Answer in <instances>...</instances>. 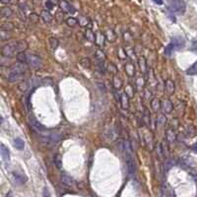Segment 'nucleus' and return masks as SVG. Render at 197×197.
Returning a JSON list of instances; mask_svg holds the SVG:
<instances>
[{"label": "nucleus", "instance_id": "1", "mask_svg": "<svg viewBox=\"0 0 197 197\" xmlns=\"http://www.w3.org/2000/svg\"><path fill=\"white\" fill-rule=\"evenodd\" d=\"M28 47V43L25 41H17L9 42L2 47V55L5 57H14L19 52H24Z\"/></svg>", "mask_w": 197, "mask_h": 197}, {"label": "nucleus", "instance_id": "2", "mask_svg": "<svg viewBox=\"0 0 197 197\" xmlns=\"http://www.w3.org/2000/svg\"><path fill=\"white\" fill-rule=\"evenodd\" d=\"M27 68L25 66L24 63H15L13 64L12 66L9 68V72H8V76H7V80L11 83H15V82H19L23 78L25 72H26Z\"/></svg>", "mask_w": 197, "mask_h": 197}, {"label": "nucleus", "instance_id": "3", "mask_svg": "<svg viewBox=\"0 0 197 197\" xmlns=\"http://www.w3.org/2000/svg\"><path fill=\"white\" fill-rule=\"evenodd\" d=\"M169 9L176 14H183L186 5L183 0H169Z\"/></svg>", "mask_w": 197, "mask_h": 197}, {"label": "nucleus", "instance_id": "4", "mask_svg": "<svg viewBox=\"0 0 197 197\" xmlns=\"http://www.w3.org/2000/svg\"><path fill=\"white\" fill-rule=\"evenodd\" d=\"M42 63L41 58L36 54H27V64L33 69L39 68Z\"/></svg>", "mask_w": 197, "mask_h": 197}, {"label": "nucleus", "instance_id": "5", "mask_svg": "<svg viewBox=\"0 0 197 197\" xmlns=\"http://www.w3.org/2000/svg\"><path fill=\"white\" fill-rule=\"evenodd\" d=\"M126 157V166H127V172L129 177H134L135 174V164L132 154H125Z\"/></svg>", "mask_w": 197, "mask_h": 197}, {"label": "nucleus", "instance_id": "6", "mask_svg": "<svg viewBox=\"0 0 197 197\" xmlns=\"http://www.w3.org/2000/svg\"><path fill=\"white\" fill-rule=\"evenodd\" d=\"M59 8L62 12H65V13H74L75 12V9L73 8V7L70 5V3L67 1V0H59Z\"/></svg>", "mask_w": 197, "mask_h": 197}, {"label": "nucleus", "instance_id": "7", "mask_svg": "<svg viewBox=\"0 0 197 197\" xmlns=\"http://www.w3.org/2000/svg\"><path fill=\"white\" fill-rule=\"evenodd\" d=\"M13 178H14V181H15L16 184L22 185L24 184L27 181V178L24 174V172H13Z\"/></svg>", "mask_w": 197, "mask_h": 197}, {"label": "nucleus", "instance_id": "8", "mask_svg": "<svg viewBox=\"0 0 197 197\" xmlns=\"http://www.w3.org/2000/svg\"><path fill=\"white\" fill-rule=\"evenodd\" d=\"M172 104L169 99H164L161 101V108L164 113H171L172 111Z\"/></svg>", "mask_w": 197, "mask_h": 197}, {"label": "nucleus", "instance_id": "9", "mask_svg": "<svg viewBox=\"0 0 197 197\" xmlns=\"http://www.w3.org/2000/svg\"><path fill=\"white\" fill-rule=\"evenodd\" d=\"M161 191H162V196H174L176 195L172 186L169 183H167V182H164V183L162 184Z\"/></svg>", "mask_w": 197, "mask_h": 197}, {"label": "nucleus", "instance_id": "10", "mask_svg": "<svg viewBox=\"0 0 197 197\" xmlns=\"http://www.w3.org/2000/svg\"><path fill=\"white\" fill-rule=\"evenodd\" d=\"M106 36L104 33H101L100 31L95 33V42L97 43V46H99L100 47L105 46V41H106Z\"/></svg>", "mask_w": 197, "mask_h": 197}, {"label": "nucleus", "instance_id": "11", "mask_svg": "<svg viewBox=\"0 0 197 197\" xmlns=\"http://www.w3.org/2000/svg\"><path fill=\"white\" fill-rule=\"evenodd\" d=\"M0 153H1V157L5 163H8L10 161V151L6 147L4 144L0 145Z\"/></svg>", "mask_w": 197, "mask_h": 197}, {"label": "nucleus", "instance_id": "12", "mask_svg": "<svg viewBox=\"0 0 197 197\" xmlns=\"http://www.w3.org/2000/svg\"><path fill=\"white\" fill-rule=\"evenodd\" d=\"M171 42L173 43V46L176 47V49L182 48L185 46V41L183 40V38H181V36H174V38L172 39Z\"/></svg>", "mask_w": 197, "mask_h": 197}, {"label": "nucleus", "instance_id": "13", "mask_svg": "<svg viewBox=\"0 0 197 197\" xmlns=\"http://www.w3.org/2000/svg\"><path fill=\"white\" fill-rule=\"evenodd\" d=\"M41 18L43 22H45V23H50L53 19L52 13H50L48 10H42L41 12Z\"/></svg>", "mask_w": 197, "mask_h": 197}, {"label": "nucleus", "instance_id": "14", "mask_svg": "<svg viewBox=\"0 0 197 197\" xmlns=\"http://www.w3.org/2000/svg\"><path fill=\"white\" fill-rule=\"evenodd\" d=\"M120 105H121V107L123 109H128L129 108V97L125 93L121 94V96H120Z\"/></svg>", "mask_w": 197, "mask_h": 197}, {"label": "nucleus", "instance_id": "15", "mask_svg": "<svg viewBox=\"0 0 197 197\" xmlns=\"http://www.w3.org/2000/svg\"><path fill=\"white\" fill-rule=\"evenodd\" d=\"M125 73L127 74V76L129 77H133L135 75V66L133 63H127L125 65Z\"/></svg>", "mask_w": 197, "mask_h": 197}, {"label": "nucleus", "instance_id": "16", "mask_svg": "<svg viewBox=\"0 0 197 197\" xmlns=\"http://www.w3.org/2000/svg\"><path fill=\"white\" fill-rule=\"evenodd\" d=\"M123 85V82H122V80L118 77V76H116L114 75L113 76V79H112V87L115 89V90H120L121 89V87Z\"/></svg>", "mask_w": 197, "mask_h": 197}, {"label": "nucleus", "instance_id": "17", "mask_svg": "<svg viewBox=\"0 0 197 197\" xmlns=\"http://www.w3.org/2000/svg\"><path fill=\"white\" fill-rule=\"evenodd\" d=\"M176 138H177L176 133H174V131L172 129H167L166 131V139L167 142H170V143L174 142L176 141Z\"/></svg>", "mask_w": 197, "mask_h": 197}, {"label": "nucleus", "instance_id": "18", "mask_svg": "<svg viewBox=\"0 0 197 197\" xmlns=\"http://www.w3.org/2000/svg\"><path fill=\"white\" fill-rule=\"evenodd\" d=\"M166 91L167 92V94L169 95H172L173 94L174 92V83L173 81H172L171 79H167V81H166Z\"/></svg>", "mask_w": 197, "mask_h": 197}, {"label": "nucleus", "instance_id": "19", "mask_svg": "<svg viewBox=\"0 0 197 197\" xmlns=\"http://www.w3.org/2000/svg\"><path fill=\"white\" fill-rule=\"evenodd\" d=\"M1 16L3 18H10V17H12L13 16V10L8 6L3 7V8L1 9Z\"/></svg>", "mask_w": 197, "mask_h": 197}, {"label": "nucleus", "instance_id": "20", "mask_svg": "<svg viewBox=\"0 0 197 197\" xmlns=\"http://www.w3.org/2000/svg\"><path fill=\"white\" fill-rule=\"evenodd\" d=\"M138 64H139V67H140V70L141 72L143 73H146V71H147V62H146V59L145 57L141 56L138 58Z\"/></svg>", "mask_w": 197, "mask_h": 197}, {"label": "nucleus", "instance_id": "21", "mask_svg": "<svg viewBox=\"0 0 197 197\" xmlns=\"http://www.w3.org/2000/svg\"><path fill=\"white\" fill-rule=\"evenodd\" d=\"M14 147H15L16 149H18V150H23L24 147H25L24 140L22 139V138H19V137L15 138V139H14Z\"/></svg>", "mask_w": 197, "mask_h": 197}, {"label": "nucleus", "instance_id": "22", "mask_svg": "<svg viewBox=\"0 0 197 197\" xmlns=\"http://www.w3.org/2000/svg\"><path fill=\"white\" fill-rule=\"evenodd\" d=\"M151 107L153 108V111L158 112L160 111V108H161V101L159 99H153L151 101Z\"/></svg>", "mask_w": 197, "mask_h": 197}, {"label": "nucleus", "instance_id": "23", "mask_svg": "<svg viewBox=\"0 0 197 197\" xmlns=\"http://www.w3.org/2000/svg\"><path fill=\"white\" fill-rule=\"evenodd\" d=\"M61 182L63 184L67 185V186H73L74 185V181H73V179L66 176V174H63V176H61Z\"/></svg>", "mask_w": 197, "mask_h": 197}, {"label": "nucleus", "instance_id": "24", "mask_svg": "<svg viewBox=\"0 0 197 197\" xmlns=\"http://www.w3.org/2000/svg\"><path fill=\"white\" fill-rule=\"evenodd\" d=\"M105 36H106V39L108 41H114L116 40V35L115 33L113 32V30H107L106 33H105Z\"/></svg>", "mask_w": 197, "mask_h": 197}, {"label": "nucleus", "instance_id": "25", "mask_svg": "<svg viewBox=\"0 0 197 197\" xmlns=\"http://www.w3.org/2000/svg\"><path fill=\"white\" fill-rule=\"evenodd\" d=\"M174 50H176V47L173 46L172 42H170L169 45L166 47V48H165V53H166L167 56H171Z\"/></svg>", "mask_w": 197, "mask_h": 197}, {"label": "nucleus", "instance_id": "26", "mask_svg": "<svg viewBox=\"0 0 197 197\" xmlns=\"http://www.w3.org/2000/svg\"><path fill=\"white\" fill-rule=\"evenodd\" d=\"M78 23L81 27H87L90 24V20L87 17L81 15V16H79V18H78Z\"/></svg>", "mask_w": 197, "mask_h": 197}, {"label": "nucleus", "instance_id": "27", "mask_svg": "<svg viewBox=\"0 0 197 197\" xmlns=\"http://www.w3.org/2000/svg\"><path fill=\"white\" fill-rule=\"evenodd\" d=\"M80 65H81V66H83L84 68H90L91 67V65H92V62H91V60H90V58H88V57H84V58H82L81 60H80Z\"/></svg>", "mask_w": 197, "mask_h": 197}, {"label": "nucleus", "instance_id": "28", "mask_svg": "<svg viewBox=\"0 0 197 197\" xmlns=\"http://www.w3.org/2000/svg\"><path fill=\"white\" fill-rule=\"evenodd\" d=\"M95 55H96V58L99 60V61H105L106 60V54L103 50L101 49H97L96 52H95Z\"/></svg>", "mask_w": 197, "mask_h": 197}, {"label": "nucleus", "instance_id": "29", "mask_svg": "<svg viewBox=\"0 0 197 197\" xmlns=\"http://www.w3.org/2000/svg\"><path fill=\"white\" fill-rule=\"evenodd\" d=\"M186 74L187 75H196L197 74V61H195L192 66H190L186 70Z\"/></svg>", "mask_w": 197, "mask_h": 197}, {"label": "nucleus", "instance_id": "30", "mask_svg": "<svg viewBox=\"0 0 197 197\" xmlns=\"http://www.w3.org/2000/svg\"><path fill=\"white\" fill-rule=\"evenodd\" d=\"M14 29V24L11 23V22H4V23L1 25V30L4 31H12Z\"/></svg>", "mask_w": 197, "mask_h": 197}, {"label": "nucleus", "instance_id": "31", "mask_svg": "<svg viewBox=\"0 0 197 197\" xmlns=\"http://www.w3.org/2000/svg\"><path fill=\"white\" fill-rule=\"evenodd\" d=\"M17 60L21 63H24V64H27V54L24 52H19L17 55Z\"/></svg>", "mask_w": 197, "mask_h": 197}, {"label": "nucleus", "instance_id": "32", "mask_svg": "<svg viewBox=\"0 0 197 197\" xmlns=\"http://www.w3.org/2000/svg\"><path fill=\"white\" fill-rule=\"evenodd\" d=\"M85 36L87 38V40H89L90 41H94L95 42V33L92 32L91 29H87L85 32Z\"/></svg>", "mask_w": 197, "mask_h": 197}, {"label": "nucleus", "instance_id": "33", "mask_svg": "<svg viewBox=\"0 0 197 197\" xmlns=\"http://www.w3.org/2000/svg\"><path fill=\"white\" fill-rule=\"evenodd\" d=\"M66 24L71 28L75 27L78 24V19H76L74 17H69V18L66 19Z\"/></svg>", "mask_w": 197, "mask_h": 197}, {"label": "nucleus", "instance_id": "34", "mask_svg": "<svg viewBox=\"0 0 197 197\" xmlns=\"http://www.w3.org/2000/svg\"><path fill=\"white\" fill-rule=\"evenodd\" d=\"M29 20H30L33 24H36L39 22V20H40V16L36 15V13H32V14L29 15Z\"/></svg>", "mask_w": 197, "mask_h": 197}, {"label": "nucleus", "instance_id": "35", "mask_svg": "<svg viewBox=\"0 0 197 197\" xmlns=\"http://www.w3.org/2000/svg\"><path fill=\"white\" fill-rule=\"evenodd\" d=\"M145 86V80L143 77H139L136 79V87H138L139 89H143Z\"/></svg>", "mask_w": 197, "mask_h": 197}, {"label": "nucleus", "instance_id": "36", "mask_svg": "<svg viewBox=\"0 0 197 197\" xmlns=\"http://www.w3.org/2000/svg\"><path fill=\"white\" fill-rule=\"evenodd\" d=\"M125 94L127 95V96L129 98H131L134 95V89H133V87L131 86V85H127L125 87Z\"/></svg>", "mask_w": 197, "mask_h": 197}, {"label": "nucleus", "instance_id": "37", "mask_svg": "<svg viewBox=\"0 0 197 197\" xmlns=\"http://www.w3.org/2000/svg\"><path fill=\"white\" fill-rule=\"evenodd\" d=\"M49 45H50V47H52V49H55V48H57L58 45H59V42H58V40L57 39H55V38H50L49 39Z\"/></svg>", "mask_w": 197, "mask_h": 197}, {"label": "nucleus", "instance_id": "38", "mask_svg": "<svg viewBox=\"0 0 197 197\" xmlns=\"http://www.w3.org/2000/svg\"><path fill=\"white\" fill-rule=\"evenodd\" d=\"M107 71L109 73H112V74H113V75H116V73H118V68H116V66L114 64L111 63L107 66Z\"/></svg>", "mask_w": 197, "mask_h": 197}, {"label": "nucleus", "instance_id": "39", "mask_svg": "<svg viewBox=\"0 0 197 197\" xmlns=\"http://www.w3.org/2000/svg\"><path fill=\"white\" fill-rule=\"evenodd\" d=\"M54 164H55V166L58 167V169H60V167H61L62 163H61V157H60V155H55L54 156Z\"/></svg>", "mask_w": 197, "mask_h": 197}, {"label": "nucleus", "instance_id": "40", "mask_svg": "<svg viewBox=\"0 0 197 197\" xmlns=\"http://www.w3.org/2000/svg\"><path fill=\"white\" fill-rule=\"evenodd\" d=\"M34 127L38 130V131H40V132H42V131H46L47 130V128L43 126L42 124H41V123H39L38 121H35V124H34Z\"/></svg>", "mask_w": 197, "mask_h": 197}, {"label": "nucleus", "instance_id": "41", "mask_svg": "<svg viewBox=\"0 0 197 197\" xmlns=\"http://www.w3.org/2000/svg\"><path fill=\"white\" fill-rule=\"evenodd\" d=\"M158 123L159 124H162V125H164L165 123H166V121H167V118H166V116L164 115V114H161L159 116V118H158Z\"/></svg>", "mask_w": 197, "mask_h": 197}, {"label": "nucleus", "instance_id": "42", "mask_svg": "<svg viewBox=\"0 0 197 197\" xmlns=\"http://www.w3.org/2000/svg\"><path fill=\"white\" fill-rule=\"evenodd\" d=\"M46 7H47V9L48 11H49V10H52V9H53V7H54V4L52 3V2L48 1V0H47V1L46 2Z\"/></svg>", "mask_w": 197, "mask_h": 197}, {"label": "nucleus", "instance_id": "43", "mask_svg": "<svg viewBox=\"0 0 197 197\" xmlns=\"http://www.w3.org/2000/svg\"><path fill=\"white\" fill-rule=\"evenodd\" d=\"M190 149L193 151V152H195V153H197V142L196 143H194L193 145H191V147H190Z\"/></svg>", "mask_w": 197, "mask_h": 197}, {"label": "nucleus", "instance_id": "44", "mask_svg": "<svg viewBox=\"0 0 197 197\" xmlns=\"http://www.w3.org/2000/svg\"><path fill=\"white\" fill-rule=\"evenodd\" d=\"M153 2L156 3V4H158V5H162V4L164 3L163 0H153Z\"/></svg>", "mask_w": 197, "mask_h": 197}, {"label": "nucleus", "instance_id": "45", "mask_svg": "<svg viewBox=\"0 0 197 197\" xmlns=\"http://www.w3.org/2000/svg\"><path fill=\"white\" fill-rule=\"evenodd\" d=\"M12 0H1V3L2 4H8V3H11Z\"/></svg>", "mask_w": 197, "mask_h": 197}, {"label": "nucleus", "instance_id": "46", "mask_svg": "<svg viewBox=\"0 0 197 197\" xmlns=\"http://www.w3.org/2000/svg\"><path fill=\"white\" fill-rule=\"evenodd\" d=\"M48 1H50L52 3H53L54 5L57 4V3H59V1H58V0H48Z\"/></svg>", "mask_w": 197, "mask_h": 197}]
</instances>
